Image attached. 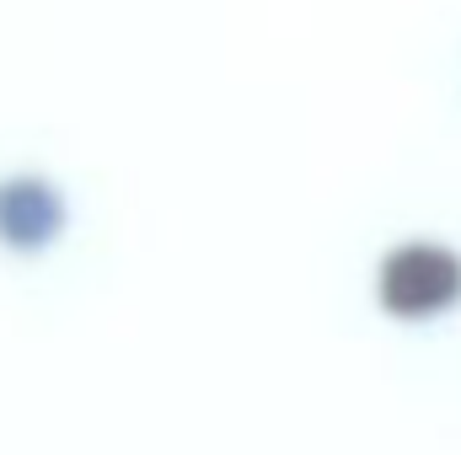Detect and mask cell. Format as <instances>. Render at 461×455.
I'll return each mask as SVG.
<instances>
[{
    "instance_id": "obj_1",
    "label": "cell",
    "mask_w": 461,
    "mask_h": 455,
    "mask_svg": "<svg viewBox=\"0 0 461 455\" xmlns=\"http://www.w3.org/2000/svg\"><path fill=\"white\" fill-rule=\"evenodd\" d=\"M375 295L392 317H435L461 300V257L440 241H402L381 257Z\"/></svg>"
}]
</instances>
